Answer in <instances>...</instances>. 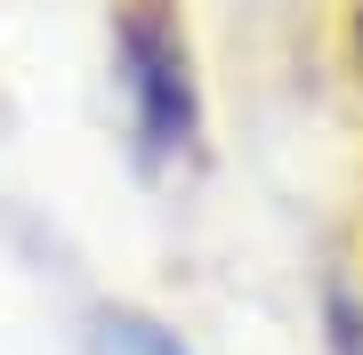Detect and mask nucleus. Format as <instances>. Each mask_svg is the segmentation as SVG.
Listing matches in <instances>:
<instances>
[{
    "label": "nucleus",
    "mask_w": 363,
    "mask_h": 355,
    "mask_svg": "<svg viewBox=\"0 0 363 355\" xmlns=\"http://www.w3.org/2000/svg\"><path fill=\"white\" fill-rule=\"evenodd\" d=\"M121 65H130V97H138V130L154 154L194 137V65L178 49V25L162 9H130L121 25Z\"/></svg>",
    "instance_id": "f257e3e1"
},
{
    "label": "nucleus",
    "mask_w": 363,
    "mask_h": 355,
    "mask_svg": "<svg viewBox=\"0 0 363 355\" xmlns=\"http://www.w3.org/2000/svg\"><path fill=\"white\" fill-rule=\"evenodd\" d=\"M97 355H186V347L162 323H145V315H105L97 323Z\"/></svg>",
    "instance_id": "f03ea898"
}]
</instances>
